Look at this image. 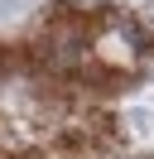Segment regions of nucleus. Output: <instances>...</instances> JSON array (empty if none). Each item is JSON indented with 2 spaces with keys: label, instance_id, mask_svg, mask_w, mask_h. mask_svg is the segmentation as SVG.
Wrapping results in <instances>:
<instances>
[]
</instances>
